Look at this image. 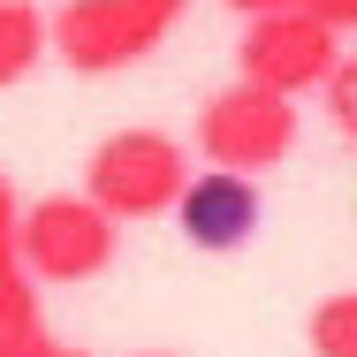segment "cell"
Listing matches in <instances>:
<instances>
[{"label":"cell","mask_w":357,"mask_h":357,"mask_svg":"<svg viewBox=\"0 0 357 357\" xmlns=\"http://www.w3.org/2000/svg\"><path fill=\"white\" fill-rule=\"evenodd\" d=\"M183 15H190V0H61L46 15V31L76 76H114L144 61Z\"/></svg>","instance_id":"cell-1"},{"label":"cell","mask_w":357,"mask_h":357,"mask_svg":"<svg viewBox=\"0 0 357 357\" xmlns=\"http://www.w3.org/2000/svg\"><path fill=\"white\" fill-rule=\"evenodd\" d=\"M183 183H190V152L167 130H114V137L91 144V160H84V198H99L114 220L175 213Z\"/></svg>","instance_id":"cell-2"},{"label":"cell","mask_w":357,"mask_h":357,"mask_svg":"<svg viewBox=\"0 0 357 357\" xmlns=\"http://www.w3.org/2000/svg\"><path fill=\"white\" fill-rule=\"evenodd\" d=\"M15 243H23V266L54 289H76V282H99L114 259H122V220L107 213L99 198H31L15 213Z\"/></svg>","instance_id":"cell-3"},{"label":"cell","mask_w":357,"mask_h":357,"mask_svg":"<svg viewBox=\"0 0 357 357\" xmlns=\"http://www.w3.org/2000/svg\"><path fill=\"white\" fill-rule=\"evenodd\" d=\"M296 99L274 84H251L236 76L228 91H213L198 107V160L206 167H236V175H266L296 152Z\"/></svg>","instance_id":"cell-4"},{"label":"cell","mask_w":357,"mask_h":357,"mask_svg":"<svg viewBox=\"0 0 357 357\" xmlns=\"http://www.w3.org/2000/svg\"><path fill=\"white\" fill-rule=\"evenodd\" d=\"M342 31H327L312 8H266V15H243V46H236V61L251 84H274L289 99H304V91H319L327 69L342 61V46H335Z\"/></svg>","instance_id":"cell-5"},{"label":"cell","mask_w":357,"mask_h":357,"mask_svg":"<svg viewBox=\"0 0 357 357\" xmlns=\"http://www.w3.org/2000/svg\"><path fill=\"white\" fill-rule=\"evenodd\" d=\"M175 228L190 251H213V259L243 251L259 236V183L236 167H190V183L175 198Z\"/></svg>","instance_id":"cell-6"},{"label":"cell","mask_w":357,"mask_h":357,"mask_svg":"<svg viewBox=\"0 0 357 357\" xmlns=\"http://www.w3.org/2000/svg\"><path fill=\"white\" fill-rule=\"evenodd\" d=\"M15 213H23V198H15L8 167H0V357L46 327L38 319V274L23 266V243H15Z\"/></svg>","instance_id":"cell-7"},{"label":"cell","mask_w":357,"mask_h":357,"mask_svg":"<svg viewBox=\"0 0 357 357\" xmlns=\"http://www.w3.org/2000/svg\"><path fill=\"white\" fill-rule=\"evenodd\" d=\"M54 54V31H46V8L38 0H0V91L23 84Z\"/></svg>","instance_id":"cell-8"},{"label":"cell","mask_w":357,"mask_h":357,"mask_svg":"<svg viewBox=\"0 0 357 357\" xmlns=\"http://www.w3.org/2000/svg\"><path fill=\"white\" fill-rule=\"evenodd\" d=\"M304 350H312V357H357V289H335V296L312 304Z\"/></svg>","instance_id":"cell-9"},{"label":"cell","mask_w":357,"mask_h":357,"mask_svg":"<svg viewBox=\"0 0 357 357\" xmlns=\"http://www.w3.org/2000/svg\"><path fill=\"white\" fill-rule=\"evenodd\" d=\"M319 99H327V122H335L342 137H357V54H342V61L327 69Z\"/></svg>","instance_id":"cell-10"},{"label":"cell","mask_w":357,"mask_h":357,"mask_svg":"<svg viewBox=\"0 0 357 357\" xmlns=\"http://www.w3.org/2000/svg\"><path fill=\"white\" fill-rule=\"evenodd\" d=\"M296 8H312L327 31H357V0H296Z\"/></svg>","instance_id":"cell-11"},{"label":"cell","mask_w":357,"mask_h":357,"mask_svg":"<svg viewBox=\"0 0 357 357\" xmlns=\"http://www.w3.org/2000/svg\"><path fill=\"white\" fill-rule=\"evenodd\" d=\"M8 357H91V350H76V342H54V335L38 327L31 342H15V350H8Z\"/></svg>","instance_id":"cell-12"},{"label":"cell","mask_w":357,"mask_h":357,"mask_svg":"<svg viewBox=\"0 0 357 357\" xmlns=\"http://www.w3.org/2000/svg\"><path fill=\"white\" fill-rule=\"evenodd\" d=\"M236 15H266V8H289V0H228Z\"/></svg>","instance_id":"cell-13"},{"label":"cell","mask_w":357,"mask_h":357,"mask_svg":"<svg viewBox=\"0 0 357 357\" xmlns=\"http://www.w3.org/2000/svg\"><path fill=\"white\" fill-rule=\"evenodd\" d=\"M137 357H167V350H137Z\"/></svg>","instance_id":"cell-14"}]
</instances>
